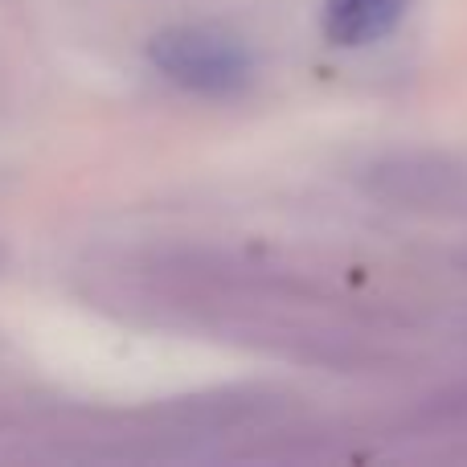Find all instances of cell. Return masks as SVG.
Listing matches in <instances>:
<instances>
[{"instance_id":"cell-1","label":"cell","mask_w":467,"mask_h":467,"mask_svg":"<svg viewBox=\"0 0 467 467\" xmlns=\"http://www.w3.org/2000/svg\"><path fill=\"white\" fill-rule=\"evenodd\" d=\"M148 62L181 90H193L205 99H230L246 90L254 78L250 46L213 25H172V29L156 33L148 41Z\"/></svg>"},{"instance_id":"cell-2","label":"cell","mask_w":467,"mask_h":467,"mask_svg":"<svg viewBox=\"0 0 467 467\" xmlns=\"http://www.w3.org/2000/svg\"><path fill=\"white\" fill-rule=\"evenodd\" d=\"M410 0H324V37L340 49H361L389 37Z\"/></svg>"}]
</instances>
